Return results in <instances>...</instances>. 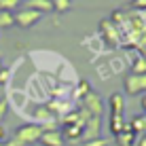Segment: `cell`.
Wrapping results in <instances>:
<instances>
[{
  "label": "cell",
  "mask_w": 146,
  "mask_h": 146,
  "mask_svg": "<svg viewBox=\"0 0 146 146\" xmlns=\"http://www.w3.org/2000/svg\"><path fill=\"white\" fill-rule=\"evenodd\" d=\"M42 131L44 129L38 127V125H23V127H19L15 131V138L9 142V146H26L30 142H36Z\"/></svg>",
  "instance_id": "1"
},
{
  "label": "cell",
  "mask_w": 146,
  "mask_h": 146,
  "mask_svg": "<svg viewBox=\"0 0 146 146\" xmlns=\"http://www.w3.org/2000/svg\"><path fill=\"white\" fill-rule=\"evenodd\" d=\"M125 91L129 95H138L146 91V74H129L125 78Z\"/></svg>",
  "instance_id": "2"
},
{
  "label": "cell",
  "mask_w": 146,
  "mask_h": 146,
  "mask_svg": "<svg viewBox=\"0 0 146 146\" xmlns=\"http://www.w3.org/2000/svg\"><path fill=\"white\" fill-rule=\"evenodd\" d=\"M13 17H15V26H19V28H32L42 15L36 13V11H32V9H23V11H19V13H13Z\"/></svg>",
  "instance_id": "3"
},
{
  "label": "cell",
  "mask_w": 146,
  "mask_h": 146,
  "mask_svg": "<svg viewBox=\"0 0 146 146\" xmlns=\"http://www.w3.org/2000/svg\"><path fill=\"white\" fill-rule=\"evenodd\" d=\"M26 9H32V11H36L40 15H47L53 11V2L51 0H28Z\"/></svg>",
  "instance_id": "4"
},
{
  "label": "cell",
  "mask_w": 146,
  "mask_h": 146,
  "mask_svg": "<svg viewBox=\"0 0 146 146\" xmlns=\"http://www.w3.org/2000/svg\"><path fill=\"white\" fill-rule=\"evenodd\" d=\"M131 74H146V59L142 53H131Z\"/></svg>",
  "instance_id": "5"
},
{
  "label": "cell",
  "mask_w": 146,
  "mask_h": 146,
  "mask_svg": "<svg viewBox=\"0 0 146 146\" xmlns=\"http://www.w3.org/2000/svg\"><path fill=\"white\" fill-rule=\"evenodd\" d=\"M38 142L40 144H44V146H62L64 144V138H62V133H40V138H38Z\"/></svg>",
  "instance_id": "6"
},
{
  "label": "cell",
  "mask_w": 146,
  "mask_h": 146,
  "mask_svg": "<svg viewBox=\"0 0 146 146\" xmlns=\"http://www.w3.org/2000/svg\"><path fill=\"white\" fill-rule=\"evenodd\" d=\"M102 28V36L106 38V42L110 47H117V38H114V28H112V21H102L100 23Z\"/></svg>",
  "instance_id": "7"
},
{
  "label": "cell",
  "mask_w": 146,
  "mask_h": 146,
  "mask_svg": "<svg viewBox=\"0 0 146 146\" xmlns=\"http://www.w3.org/2000/svg\"><path fill=\"white\" fill-rule=\"evenodd\" d=\"M83 135V125H64V138L70 142H76Z\"/></svg>",
  "instance_id": "8"
},
{
  "label": "cell",
  "mask_w": 146,
  "mask_h": 146,
  "mask_svg": "<svg viewBox=\"0 0 146 146\" xmlns=\"http://www.w3.org/2000/svg\"><path fill=\"white\" fill-rule=\"evenodd\" d=\"M110 110H112L114 117H121V112H123V95L121 93L110 95Z\"/></svg>",
  "instance_id": "9"
},
{
  "label": "cell",
  "mask_w": 146,
  "mask_h": 146,
  "mask_svg": "<svg viewBox=\"0 0 146 146\" xmlns=\"http://www.w3.org/2000/svg\"><path fill=\"white\" fill-rule=\"evenodd\" d=\"M91 108V112L98 117L100 114V110H102V104H100V98L95 93H87V110Z\"/></svg>",
  "instance_id": "10"
},
{
  "label": "cell",
  "mask_w": 146,
  "mask_h": 146,
  "mask_svg": "<svg viewBox=\"0 0 146 146\" xmlns=\"http://www.w3.org/2000/svg\"><path fill=\"white\" fill-rule=\"evenodd\" d=\"M15 26V17L9 11H0V28H13Z\"/></svg>",
  "instance_id": "11"
},
{
  "label": "cell",
  "mask_w": 146,
  "mask_h": 146,
  "mask_svg": "<svg viewBox=\"0 0 146 146\" xmlns=\"http://www.w3.org/2000/svg\"><path fill=\"white\" fill-rule=\"evenodd\" d=\"M53 2V11H57V13H66L72 9V0H51Z\"/></svg>",
  "instance_id": "12"
},
{
  "label": "cell",
  "mask_w": 146,
  "mask_h": 146,
  "mask_svg": "<svg viewBox=\"0 0 146 146\" xmlns=\"http://www.w3.org/2000/svg\"><path fill=\"white\" fill-rule=\"evenodd\" d=\"M19 4V0H0V11H9L13 13V9Z\"/></svg>",
  "instance_id": "13"
},
{
  "label": "cell",
  "mask_w": 146,
  "mask_h": 146,
  "mask_svg": "<svg viewBox=\"0 0 146 146\" xmlns=\"http://www.w3.org/2000/svg\"><path fill=\"white\" fill-rule=\"evenodd\" d=\"M11 80V68H0V85H7Z\"/></svg>",
  "instance_id": "14"
},
{
  "label": "cell",
  "mask_w": 146,
  "mask_h": 146,
  "mask_svg": "<svg viewBox=\"0 0 146 146\" xmlns=\"http://www.w3.org/2000/svg\"><path fill=\"white\" fill-rule=\"evenodd\" d=\"M85 93H91L89 80H80V83H78V95H85Z\"/></svg>",
  "instance_id": "15"
},
{
  "label": "cell",
  "mask_w": 146,
  "mask_h": 146,
  "mask_svg": "<svg viewBox=\"0 0 146 146\" xmlns=\"http://www.w3.org/2000/svg\"><path fill=\"white\" fill-rule=\"evenodd\" d=\"M133 7H138V9H146V0H133Z\"/></svg>",
  "instance_id": "16"
},
{
  "label": "cell",
  "mask_w": 146,
  "mask_h": 146,
  "mask_svg": "<svg viewBox=\"0 0 146 146\" xmlns=\"http://www.w3.org/2000/svg\"><path fill=\"white\" fill-rule=\"evenodd\" d=\"M7 140V129H4V125L0 123V142H4Z\"/></svg>",
  "instance_id": "17"
},
{
  "label": "cell",
  "mask_w": 146,
  "mask_h": 146,
  "mask_svg": "<svg viewBox=\"0 0 146 146\" xmlns=\"http://www.w3.org/2000/svg\"><path fill=\"white\" fill-rule=\"evenodd\" d=\"M4 112H7V102H4V100H0V119L4 117Z\"/></svg>",
  "instance_id": "18"
},
{
  "label": "cell",
  "mask_w": 146,
  "mask_h": 146,
  "mask_svg": "<svg viewBox=\"0 0 146 146\" xmlns=\"http://www.w3.org/2000/svg\"><path fill=\"white\" fill-rule=\"evenodd\" d=\"M142 108H144V112H146V95L142 98Z\"/></svg>",
  "instance_id": "19"
},
{
  "label": "cell",
  "mask_w": 146,
  "mask_h": 146,
  "mask_svg": "<svg viewBox=\"0 0 146 146\" xmlns=\"http://www.w3.org/2000/svg\"><path fill=\"white\" fill-rule=\"evenodd\" d=\"M0 68H2V62H0Z\"/></svg>",
  "instance_id": "20"
},
{
  "label": "cell",
  "mask_w": 146,
  "mask_h": 146,
  "mask_svg": "<svg viewBox=\"0 0 146 146\" xmlns=\"http://www.w3.org/2000/svg\"><path fill=\"white\" fill-rule=\"evenodd\" d=\"M0 146H2V142H0Z\"/></svg>",
  "instance_id": "21"
}]
</instances>
